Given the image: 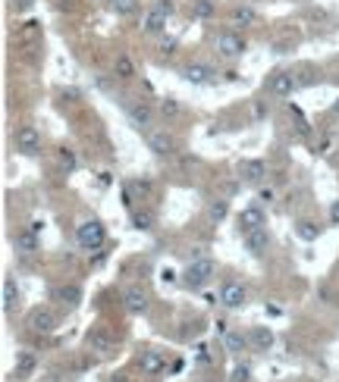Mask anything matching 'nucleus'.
Here are the masks:
<instances>
[{
  "mask_svg": "<svg viewBox=\"0 0 339 382\" xmlns=\"http://www.w3.org/2000/svg\"><path fill=\"white\" fill-rule=\"evenodd\" d=\"M214 276H217L214 257H195L192 264L183 270V285L189 288V292H201V288H207L214 282Z\"/></svg>",
  "mask_w": 339,
  "mask_h": 382,
  "instance_id": "nucleus-1",
  "label": "nucleus"
},
{
  "mask_svg": "<svg viewBox=\"0 0 339 382\" xmlns=\"http://www.w3.org/2000/svg\"><path fill=\"white\" fill-rule=\"evenodd\" d=\"M214 51L220 60H226V63H236V60L245 57V51H248V41H245V35L239 29H223L214 35Z\"/></svg>",
  "mask_w": 339,
  "mask_h": 382,
  "instance_id": "nucleus-2",
  "label": "nucleus"
},
{
  "mask_svg": "<svg viewBox=\"0 0 339 382\" xmlns=\"http://www.w3.org/2000/svg\"><path fill=\"white\" fill-rule=\"evenodd\" d=\"M75 242H79L82 251H101L104 242H107V226H104L97 216L82 220L79 226H75Z\"/></svg>",
  "mask_w": 339,
  "mask_h": 382,
  "instance_id": "nucleus-3",
  "label": "nucleus"
},
{
  "mask_svg": "<svg viewBox=\"0 0 339 382\" xmlns=\"http://www.w3.org/2000/svg\"><path fill=\"white\" fill-rule=\"evenodd\" d=\"M13 144L23 157H38L41 154V132L35 125H19L13 132Z\"/></svg>",
  "mask_w": 339,
  "mask_h": 382,
  "instance_id": "nucleus-4",
  "label": "nucleus"
},
{
  "mask_svg": "<svg viewBox=\"0 0 339 382\" xmlns=\"http://www.w3.org/2000/svg\"><path fill=\"white\" fill-rule=\"evenodd\" d=\"M126 116H129V123H132L139 132H151L157 110L145 101H126Z\"/></svg>",
  "mask_w": 339,
  "mask_h": 382,
  "instance_id": "nucleus-5",
  "label": "nucleus"
},
{
  "mask_svg": "<svg viewBox=\"0 0 339 382\" xmlns=\"http://www.w3.org/2000/svg\"><path fill=\"white\" fill-rule=\"evenodd\" d=\"M220 304L226 310H242L245 304H248V288L239 279H226L220 285Z\"/></svg>",
  "mask_w": 339,
  "mask_h": 382,
  "instance_id": "nucleus-6",
  "label": "nucleus"
},
{
  "mask_svg": "<svg viewBox=\"0 0 339 382\" xmlns=\"http://www.w3.org/2000/svg\"><path fill=\"white\" fill-rule=\"evenodd\" d=\"M295 88H299V79H295L292 69H277L267 79V94L270 97H289Z\"/></svg>",
  "mask_w": 339,
  "mask_h": 382,
  "instance_id": "nucleus-7",
  "label": "nucleus"
},
{
  "mask_svg": "<svg viewBox=\"0 0 339 382\" xmlns=\"http://www.w3.org/2000/svg\"><path fill=\"white\" fill-rule=\"evenodd\" d=\"M167 23H170V16L167 13H161V10L151 3V7L141 13V23H139V31L145 38H161L163 31H167Z\"/></svg>",
  "mask_w": 339,
  "mask_h": 382,
  "instance_id": "nucleus-8",
  "label": "nucleus"
},
{
  "mask_svg": "<svg viewBox=\"0 0 339 382\" xmlns=\"http://www.w3.org/2000/svg\"><path fill=\"white\" fill-rule=\"evenodd\" d=\"M267 226V214H264V207L261 204H248L239 210L236 216V229H239V235H245V232H255V229H264Z\"/></svg>",
  "mask_w": 339,
  "mask_h": 382,
  "instance_id": "nucleus-9",
  "label": "nucleus"
},
{
  "mask_svg": "<svg viewBox=\"0 0 339 382\" xmlns=\"http://www.w3.org/2000/svg\"><path fill=\"white\" fill-rule=\"evenodd\" d=\"M145 144L154 157H173L176 154V138H173L167 129H151V132L145 135Z\"/></svg>",
  "mask_w": 339,
  "mask_h": 382,
  "instance_id": "nucleus-10",
  "label": "nucleus"
},
{
  "mask_svg": "<svg viewBox=\"0 0 339 382\" xmlns=\"http://www.w3.org/2000/svg\"><path fill=\"white\" fill-rule=\"evenodd\" d=\"M57 314H54L51 307H35L29 314V320H25V326H29L35 335H51V332H57Z\"/></svg>",
  "mask_w": 339,
  "mask_h": 382,
  "instance_id": "nucleus-11",
  "label": "nucleus"
},
{
  "mask_svg": "<svg viewBox=\"0 0 339 382\" xmlns=\"http://www.w3.org/2000/svg\"><path fill=\"white\" fill-rule=\"evenodd\" d=\"M229 25H233V29H258L261 16H258V10L248 7V3H236V7L229 10Z\"/></svg>",
  "mask_w": 339,
  "mask_h": 382,
  "instance_id": "nucleus-12",
  "label": "nucleus"
},
{
  "mask_svg": "<svg viewBox=\"0 0 339 382\" xmlns=\"http://www.w3.org/2000/svg\"><path fill=\"white\" fill-rule=\"evenodd\" d=\"M183 79L189 85H214L217 69L211 63H189V66H183Z\"/></svg>",
  "mask_w": 339,
  "mask_h": 382,
  "instance_id": "nucleus-13",
  "label": "nucleus"
},
{
  "mask_svg": "<svg viewBox=\"0 0 339 382\" xmlns=\"http://www.w3.org/2000/svg\"><path fill=\"white\" fill-rule=\"evenodd\" d=\"M239 179H242L245 185H261L267 179V160H261V157L242 160L239 163Z\"/></svg>",
  "mask_w": 339,
  "mask_h": 382,
  "instance_id": "nucleus-14",
  "label": "nucleus"
},
{
  "mask_svg": "<svg viewBox=\"0 0 339 382\" xmlns=\"http://www.w3.org/2000/svg\"><path fill=\"white\" fill-rule=\"evenodd\" d=\"M85 345H89V351H95L97 357H113V354H117V342H113L104 329H91L89 335H85Z\"/></svg>",
  "mask_w": 339,
  "mask_h": 382,
  "instance_id": "nucleus-15",
  "label": "nucleus"
},
{
  "mask_svg": "<svg viewBox=\"0 0 339 382\" xmlns=\"http://www.w3.org/2000/svg\"><path fill=\"white\" fill-rule=\"evenodd\" d=\"M123 307H126V314L141 316L148 310V292L141 285H126L123 288Z\"/></svg>",
  "mask_w": 339,
  "mask_h": 382,
  "instance_id": "nucleus-16",
  "label": "nucleus"
},
{
  "mask_svg": "<svg viewBox=\"0 0 339 382\" xmlns=\"http://www.w3.org/2000/svg\"><path fill=\"white\" fill-rule=\"evenodd\" d=\"M13 244H16V251H19L23 257H32V254H38V251H41V242H38V229L29 222L25 229H19V232H16Z\"/></svg>",
  "mask_w": 339,
  "mask_h": 382,
  "instance_id": "nucleus-17",
  "label": "nucleus"
},
{
  "mask_svg": "<svg viewBox=\"0 0 339 382\" xmlns=\"http://www.w3.org/2000/svg\"><path fill=\"white\" fill-rule=\"evenodd\" d=\"M139 370L145 376H161L163 370H167V357H163V351H157V348H145L139 357Z\"/></svg>",
  "mask_w": 339,
  "mask_h": 382,
  "instance_id": "nucleus-18",
  "label": "nucleus"
},
{
  "mask_svg": "<svg viewBox=\"0 0 339 382\" xmlns=\"http://www.w3.org/2000/svg\"><path fill=\"white\" fill-rule=\"evenodd\" d=\"M242 248L248 251L251 257H264L267 248H270V235H267V226H264V229H255V232H245V235H242Z\"/></svg>",
  "mask_w": 339,
  "mask_h": 382,
  "instance_id": "nucleus-19",
  "label": "nucleus"
},
{
  "mask_svg": "<svg viewBox=\"0 0 339 382\" xmlns=\"http://www.w3.org/2000/svg\"><path fill=\"white\" fill-rule=\"evenodd\" d=\"M251 348V338H248V332H242V329H226V335H223V351L226 354H245Z\"/></svg>",
  "mask_w": 339,
  "mask_h": 382,
  "instance_id": "nucleus-20",
  "label": "nucleus"
},
{
  "mask_svg": "<svg viewBox=\"0 0 339 382\" xmlns=\"http://www.w3.org/2000/svg\"><path fill=\"white\" fill-rule=\"evenodd\" d=\"M0 301H3V314H13L19 307V285H16V276H3V285H0Z\"/></svg>",
  "mask_w": 339,
  "mask_h": 382,
  "instance_id": "nucleus-21",
  "label": "nucleus"
},
{
  "mask_svg": "<svg viewBox=\"0 0 339 382\" xmlns=\"http://www.w3.org/2000/svg\"><path fill=\"white\" fill-rule=\"evenodd\" d=\"M248 338H251V351H270L273 342H277V335H273L270 326H251Z\"/></svg>",
  "mask_w": 339,
  "mask_h": 382,
  "instance_id": "nucleus-22",
  "label": "nucleus"
},
{
  "mask_svg": "<svg viewBox=\"0 0 339 382\" xmlns=\"http://www.w3.org/2000/svg\"><path fill=\"white\" fill-rule=\"evenodd\" d=\"M51 298H54V301H60L63 307L73 310V307H79V304H82V288L73 285V282H69V285H57L51 292Z\"/></svg>",
  "mask_w": 339,
  "mask_h": 382,
  "instance_id": "nucleus-23",
  "label": "nucleus"
},
{
  "mask_svg": "<svg viewBox=\"0 0 339 382\" xmlns=\"http://www.w3.org/2000/svg\"><path fill=\"white\" fill-rule=\"evenodd\" d=\"M38 370V357L32 351H16V360H13V376H19V379H25V376H32Z\"/></svg>",
  "mask_w": 339,
  "mask_h": 382,
  "instance_id": "nucleus-24",
  "label": "nucleus"
},
{
  "mask_svg": "<svg viewBox=\"0 0 339 382\" xmlns=\"http://www.w3.org/2000/svg\"><path fill=\"white\" fill-rule=\"evenodd\" d=\"M113 79H119V81L135 79V63L129 53H117V60H113Z\"/></svg>",
  "mask_w": 339,
  "mask_h": 382,
  "instance_id": "nucleus-25",
  "label": "nucleus"
},
{
  "mask_svg": "<svg viewBox=\"0 0 339 382\" xmlns=\"http://www.w3.org/2000/svg\"><path fill=\"white\" fill-rule=\"evenodd\" d=\"M54 157H57V166L67 169V173H75V169H79V154H75V147L60 144L57 151H54Z\"/></svg>",
  "mask_w": 339,
  "mask_h": 382,
  "instance_id": "nucleus-26",
  "label": "nucleus"
},
{
  "mask_svg": "<svg viewBox=\"0 0 339 382\" xmlns=\"http://www.w3.org/2000/svg\"><path fill=\"white\" fill-rule=\"evenodd\" d=\"M204 216H207V222H211V226H220V222L229 216V201L226 198L211 201V204H207V210H204Z\"/></svg>",
  "mask_w": 339,
  "mask_h": 382,
  "instance_id": "nucleus-27",
  "label": "nucleus"
},
{
  "mask_svg": "<svg viewBox=\"0 0 339 382\" xmlns=\"http://www.w3.org/2000/svg\"><path fill=\"white\" fill-rule=\"evenodd\" d=\"M192 19H214L217 16V0H192Z\"/></svg>",
  "mask_w": 339,
  "mask_h": 382,
  "instance_id": "nucleus-28",
  "label": "nucleus"
},
{
  "mask_svg": "<svg viewBox=\"0 0 339 382\" xmlns=\"http://www.w3.org/2000/svg\"><path fill=\"white\" fill-rule=\"evenodd\" d=\"M154 210H148V207H139V210H132V226L139 229V232H148V229H154Z\"/></svg>",
  "mask_w": 339,
  "mask_h": 382,
  "instance_id": "nucleus-29",
  "label": "nucleus"
},
{
  "mask_svg": "<svg viewBox=\"0 0 339 382\" xmlns=\"http://www.w3.org/2000/svg\"><path fill=\"white\" fill-rule=\"evenodd\" d=\"M139 7H141V0H110L113 16H132L139 13Z\"/></svg>",
  "mask_w": 339,
  "mask_h": 382,
  "instance_id": "nucleus-30",
  "label": "nucleus"
},
{
  "mask_svg": "<svg viewBox=\"0 0 339 382\" xmlns=\"http://www.w3.org/2000/svg\"><path fill=\"white\" fill-rule=\"evenodd\" d=\"M157 113H161V116H179V113H183V103L176 101V97H161V103H157Z\"/></svg>",
  "mask_w": 339,
  "mask_h": 382,
  "instance_id": "nucleus-31",
  "label": "nucleus"
},
{
  "mask_svg": "<svg viewBox=\"0 0 339 382\" xmlns=\"http://www.w3.org/2000/svg\"><path fill=\"white\" fill-rule=\"evenodd\" d=\"M295 232H299V238H305V242H314V238L320 235V226H317V222H311V220H299Z\"/></svg>",
  "mask_w": 339,
  "mask_h": 382,
  "instance_id": "nucleus-32",
  "label": "nucleus"
},
{
  "mask_svg": "<svg viewBox=\"0 0 339 382\" xmlns=\"http://www.w3.org/2000/svg\"><path fill=\"white\" fill-rule=\"evenodd\" d=\"M229 382H251V367L248 364H236L229 370Z\"/></svg>",
  "mask_w": 339,
  "mask_h": 382,
  "instance_id": "nucleus-33",
  "label": "nucleus"
},
{
  "mask_svg": "<svg viewBox=\"0 0 339 382\" xmlns=\"http://www.w3.org/2000/svg\"><path fill=\"white\" fill-rule=\"evenodd\" d=\"M154 7L161 10V13L173 16V13H176V0H154Z\"/></svg>",
  "mask_w": 339,
  "mask_h": 382,
  "instance_id": "nucleus-34",
  "label": "nucleus"
},
{
  "mask_svg": "<svg viewBox=\"0 0 339 382\" xmlns=\"http://www.w3.org/2000/svg\"><path fill=\"white\" fill-rule=\"evenodd\" d=\"M195 360H198L201 367H207V364H211V354H207V348H204V345L195 348Z\"/></svg>",
  "mask_w": 339,
  "mask_h": 382,
  "instance_id": "nucleus-35",
  "label": "nucleus"
},
{
  "mask_svg": "<svg viewBox=\"0 0 339 382\" xmlns=\"http://www.w3.org/2000/svg\"><path fill=\"white\" fill-rule=\"evenodd\" d=\"M273 201V188H258V204H270Z\"/></svg>",
  "mask_w": 339,
  "mask_h": 382,
  "instance_id": "nucleus-36",
  "label": "nucleus"
},
{
  "mask_svg": "<svg viewBox=\"0 0 339 382\" xmlns=\"http://www.w3.org/2000/svg\"><path fill=\"white\" fill-rule=\"evenodd\" d=\"M13 7H16V13H25V10L35 7V0H13Z\"/></svg>",
  "mask_w": 339,
  "mask_h": 382,
  "instance_id": "nucleus-37",
  "label": "nucleus"
},
{
  "mask_svg": "<svg viewBox=\"0 0 339 382\" xmlns=\"http://www.w3.org/2000/svg\"><path fill=\"white\" fill-rule=\"evenodd\" d=\"M330 226H339V201L330 204Z\"/></svg>",
  "mask_w": 339,
  "mask_h": 382,
  "instance_id": "nucleus-38",
  "label": "nucleus"
},
{
  "mask_svg": "<svg viewBox=\"0 0 339 382\" xmlns=\"http://www.w3.org/2000/svg\"><path fill=\"white\" fill-rule=\"evenodd\" d=\"M330 119H336V123H339V97L330 103Z\"/></svg>",
  "mask_w": 339,
  "mask_h": 382,
  "instance_id": "nucleus-39",
  "label": "nucleus"
},
{
  "mask_svg": "<svg viewBox=\"0 0 339 382\" xmlns=\"http://www.w3.org/2000/svg\"><path fill=\"white\" fill-rule=\"evenodd\" d=\"M161 279H163V282H173V279H176V272H170V270H163V272H161Z\"/></svg>",
  "mask_w": 339,
  "mask_h": 382,
  "instance_id": "nucleus-40",
  "label": "nucleus"
},
{
  "mask_svg": "<svg viewBox=\"0 0 339 382\" xmlns=\"http://www.w3.org/2000/svg\"><path fill=\"white\" fill-rule=\"evenodd\" d=\"M107 382H126V376L123 373H110L107 376Z\"/></svg>",
  "mask_w": 339,
  "mask_h": 382,
  "instance_id": "nucleus-41",
  "label": "nucleus"
},
{
  "mask_svg": "<svg viewBox=\"0 0 339 382\" xmlns=\"http://www.w3.org/2000/svg\"><path fill=\"white\" fill-rule=\"evenodd\" d=\"M198 382H211V379H198Z\"/></svg>",
  "mask_w": 339,
  "mask_h": 382,
  "instance_id": "nucleus-42",
  "label": "nucleus"
},
{
  "mask_svg": "<svg viewBox=\"0 0 339 382\" xmlns=\"http://www.w3.org/2000/svg\"><path fill=\"white\" fill-rule=\"evenodd\" d=\"M104 3H110V0H104Z\"/></svg>",
  "mask_w": 339,
  "mask_h": 382,
  "instance_id": "nucleus-43",
  "label": "nucleus"
}]
</instances>
